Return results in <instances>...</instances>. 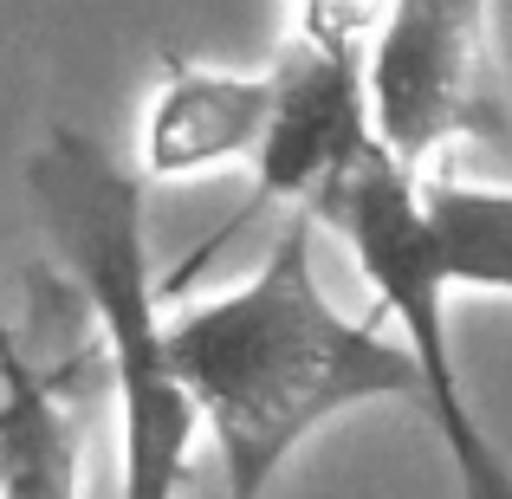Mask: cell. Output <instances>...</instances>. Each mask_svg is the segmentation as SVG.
I'll use <instances>...</instances> for the list:
<instances>
[{"mask_svg": "<svg viewBox=\"0 0 512 499\" xmlns=\"http://www.w3.org/2000/svg\"><path fill=\"white\" fill-rule=\"evenodd\" d=\"M279 111V78L266 72H214L195 59H169L163 85L150 91L143 111V175L156 182H188L208 169H234L260 156L266 130Z\"/></svg>", "mask_w": 512, "mask_h": 499, "instance_id": "cell-5", "label": "cell"}, {"mask_svg": "<svg viewBox=\"0 0 512 499\" xmlns=\"http://www.w3.org/2000/svg\"><path fill=\"white\" fill-rule=\"evenodd\" d=\"M26 188H33L52 260L85 299L98 344L111 357L117 428H124V487H117V499H175L188 480L201 409L169 350L175 318H163L169 279H156L143 175L124 156H111L104 137L59 124L46 130V143L26 163Z\"/></svg>", "mask_w": 512, "mask_h": 499, "instance_id": "cell-2", "label": "cell"}, {"mask_svg": "<svg viewBox=\"0 0 512 499\" xmlns=\"http://www.w3.org/2000/svg\"><path fill=\"white\" fill-rule=\"evenodd\" d=\"M273 78H279V111L260 156H253L247 221L266 201L305 214L325 182H338L350 163L383 150L376 111H370V52L318 46V39L292 33L286 52L273 59Z\"/></svg>", "mask_w": 512, "mask_h": 499, "instance_id": "cell-4", "label": "cell"}, {"mask_svg": "<svg viewBox=\"0 0 512 499\" xmlns=\"http://www.w3.org/2000/svg\"><path fill=\"white\" fill-rule=\"evenodd\" d=\"M422 370H428L422 409H428V422H435L441 448H448L461 499H512V461L500 454V441L480 428L474 402H467V383H461V363L435 357V363H422Z\"/></svg>", "mask_w": 512, "mask_h": 499, "instance_id": "cell-8", "label": "cell"}, {"mask_svg": "<svg viewBox=\"0 0 512 499\" xmlns=\"http://www.w3.org/2000/svg\"><path fill=\"white\" fill-rule=\"evenodd\" d=\"M376 137L409 169L454 143L506 137L493 91V0H396L370 46Z\"/></svg>", "mask_w": 512, "mask_h": 499, "instance_id": "cell-3", "label": "cell"}, {"mask_svg": "<svg viewBox=\"0 0 512 499\" xmlns=\"http://www.w3.org/2000/svg\"><path fill=\"white\" fill-rule=\"evenodd\" d=\"M422 260L448 299L461 292L512 299V182L422 175Z\"/></svg>", "mask_w": 512, "mask_h": 499, "instance_id": "cell-7", "label": "cell"}, {"mask_svg": "<svg viewBox=\"0 0 512 499\" xmlns=\"http://www.w3.org/2000/svg\"><path fill=\"white\" fill-rule=\"evenodd\" d=\"M396 0H299V33L318 46H344V52H370L383 33Z\"/></svg>", "mask_w": 512, "mask_h": 499, "instance_id": "cell-9", "label": "cell"}, {"mask_svg": "<svg viewBox=\"0 0 512 499\" xmlns=\"http://www.w3.org/2000/svg\"><path fill=\"white\" fill-rule=\"evenodd\" d=\"M312 227V214H292L240 286L188 305L169 325L175 370L214 435L227 499H266L279 467L338 415L428 396L409 337H389L325 299Z\"/></svg>", "mask_w": 512, "mask_h": 499, "instance_id": "cell-1", "label": "cell"}, {"mask_svg": "<svg viewBox=\"0 0 512 499\" xmlns=\"http://www.w3.org/2000/svg\"><path fill=\"white\" fill-rule=\"evenodd\" d=\"M0 499H78V422L0 305Z\"/></svg>", "mask_w": 512, "mask_h": 499, "instance_id": "cell-6", "label": "cell"}]
</instances>
